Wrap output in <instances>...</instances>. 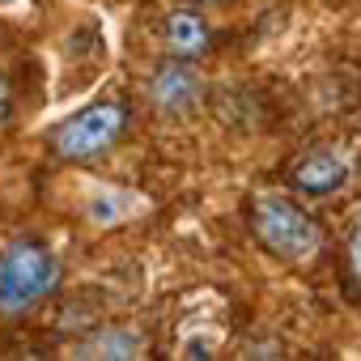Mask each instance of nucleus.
Returning <instances> with one entry per match:
<instances>
[{
	"label": "nucleus",
	"mask_w": 361,
	"mask_h": 361,
	"mask_svg": "<svg viewBox=\"0 0 361 361\" xmlns=\"http://www.w3.org/2000/svg\"><path fill=\"white\" fill-rule=\"evenodd\" d=\"M247 226H251L255 243H259L272 259H281V264L302 268V264H310V259L323 251V226H319L302 204H293L289 196H276V192L251 196V204H247Z\"/></svg>",
	"instance_id": "nucleus-1"
},
{
	"label": "nucleus",
	"mask_w": 361,
	"mask_h": 361,
	"mask_svg": "<svg viewBox=\"0 0 361 361\" xmlns=\"http://www.w3.org/2000/svg\"><path fill=\"white\" fill-rule=\"evenodd\" d=\"M60 285V259L39 238H18L0 251V319L35 310Z\"/></svg>",
	"instance_id": "nucleus-2"
},
{
	"label": "nucleus",
	"mask_w": 361,
	"mask_h": 361,
	"mask_svg": "<svg viewBox=\"0 0 361 361\" xmlns=\"http://www.w3.org/2000/svg\"><path fill=\"white\" fill-rule=\"evenodd\" d=\"M128 119L132 115H128V106L119 98L90 102V106H81L77 115L60 119L47 132V149L60 161H98L128 136Z\"/></svg>",
	"instance_id": "nucleus-3"
},
{
	"label": "nucleus",
	"mask_w": 361,
	"mask_h": 361,
	"mask_svg": "<svg viewBox=\"0 0 361 361\" xmlns=\"http://www.w3.org/2000/svg\"><path fill=\"white\" fill-rule=\"evenodd\" d=\"M204 90L209 85H204V77H200V68L192 60L170 56V60H161L153 68V77L145 85V98L161 119H183L204 102Z\"/></svg>",
	"instance_id": "nucleus-4"
},
{
	"label": "nucleus",
	"mask_w": 361,
	"mask_h": 361,
	"mask_svg": "<svg viewBox=\"0 0 361 361\" xmlns=\"http://www.w3.org/2000/svg\"><path fill=\"white\" fill-rule=\"evenodd\" d=\"M348 178H353V161L336 145H310L289 161V188L306 200H327L344 192Z\"/></svg>",
	"instance_id": "nucleus-5"
},
{
	"label": "nucleus",
	"mask_w": 361,
	"mask_h": 361,
	"mask_svg": "<svg viewBox=\"0 0 361 361\" xmlns=\"http://www.w3.org/2000/svg\"><path fill=\"white\" fill-rule=\"evenodd\" d=\"M68 353L73 357H98V361H132V357H145V331L128 327V323H106V327L85 331Z\"/></svg>",
	"instance_id": "nucleus-6"
},
{
	"label": "nucleus",
	"mask_w": 361,
	"mask_h": 361,
	"mask_svg": "<svg viewBox=\"0 0 361 361\" xmlns=\"http://www.w3.org/2000/svg\"><path fill=\"white\" fill-rule=\"evenodd\" d=\"M161 43L178 60H200L213 47V30H209L204 13H196V9H174L161 22Z\"/></svg>",
	"instance_id": "nucleus-7"
},
{
	"label": "nucleus",
	"mask_w": 361,
	"mask_h": 361,
	"mask_svg": "<svg viewBox=\"0 0 361 361\" xmlns=\"http://www.w3.org/2000/svg\"><path fill=\"white\" fill-rule=\"evenodd\" d=\"M348 272L361 289V213L353 217V230H348Z\"/></svg>",
	"instance_id": "nucleus-8"
},
{
	"label": "nucleus",
	"mask_w": 361,
	"mask_h": 361,
	"mask_svg": "<svg viewBox=\"0 0 361 361\" xmlns=\"http://www.w3.org/2000/svg\"><path fill=\"white\" fill-rule=\"evenodd\" d=\"M9 111H13V102H9V85H5V77H0V128L9 123Z\"/></svg>",
	"instance_id": "nucleus-9"
},
{
	"label": "nucleus",
	"mask_w": 361,
	"mask_h": 361,
	"mask_svg": "<svg viewBox=\"0 0 361 361\" xmlns=\"http://www.w3.org/2000/svg\"><path fill=\"white\" fill-rule=\"evenodd\" d=\"M192 5H200V9H213V5H230V0H192Z\"/></svg>",
	"instance_id": "nucleus-10"
},
{
	"label": "nucleus",
	"mask_w": 361,
	"mask_h": 361,
	"mask_svg": "<svg viewBox=\"0 0 361 361\" xmlns=\"http://www.w3.org/2000/svg\"><path fill=\"white\" fill-rule=\"evenodd\" d=\"M0 5H18V0H0Z\"/></svg>",
	"instance_id": "nucleus-11"
}]
</instances>
